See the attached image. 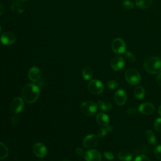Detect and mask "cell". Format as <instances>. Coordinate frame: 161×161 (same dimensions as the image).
Instances as JSON below:
<instances>
[{"label": "cell", "mask_w": 161, "mask_h": 161, "mask_svg": "<svg viewBox=\"0 0 161 161\" xmlns=\"http://www.w3.org/2000/svg\"><path fill=\"white\" fill-rule=\"evenodd\" d=\"M84 157L86 161H101L102 157L99 151L95 149H89L87 150Z\"/></svg>", "instance_id": "cell-10"}, {"label": "cell", "mask_w": 161, "mask_h": 161, "mask_svg": "<svg viewBox=\"0 0 161 161\" xmlns=\"http://www.w3.org/2000/svg\"><path fill=\"white\" fill-rule=\"evenodd\" d=\"M156 80H157V82L158 84V85H160L161 86V72L157 74Z\"/></svg>", "instance_id": "cell-36"}, {"label": "cell", "mask_w": 161, "mask_h": 161, "mask_svg": "<svg viewBox=\"0 0 161 161\" xmlns=\"http://www.w3.org/2000/svg\"><path fill=\"white\" fill-rule=\"evenodd\" d=\"M154 153L156 158L158 160L161 161V145H158L155 147L154 150Z\"/></svg>", "instance_id": "cell-29"}, {"label": "cell", "mask_w": 161, "mask_h": 161, "mask_svg": "<svg viewBox=\"0 0 161 161\" xmlns=\"http://www.w3.org/2000/svg\"><path fill=\"white\" fill-rule=\"evenodd\" d=\"M87 87L89 91L94 94H100L104 91V89L103 83L97 79H93L91 80L88 83Z\"/></svg>", "instance_id": "cell-6"}, {"label": "cell", "mask_w": 161, "mask_h": 161, "mask_svg": "<svg viewBox=\"0 0 161 161\" xmlns=\"http://www.w3.org/2000/svg\"><path fill=\"white\" fill-rule=\"evenodd\" d=\"M160 58H161V57H160Z\"/></svg>", "instance_id": "cell-41"}, {"label": "cell", "mask_w": 161, "mask_h": 161, "mask_svg": "<svg viewBox=\"0 0 161 161\" xmlns=\"http://www.w3.org/2000/svg\"><path fill=\"white\" fill-rule=\"evenodd\" d=\"M121 6L126 10H131L134 8V4L130 0H124L121 3Z\"/></svg>", "instance_id": "cell-26"}, {"label": "cell", "mask_w": 161, "mask_h": 161, "mask_svg": "<svg viewBox=\"0 0 161 161\" xmlns=\"http://www.w3.org/2000/svg\"><path fill=\"white\" fill-rule=\"evenodd\" d=\"M63 161H69V160H63Z\"/></svg>", "instance_id": "cell-40"}, {"label": "cell", "mask_w": 161, "mask_h": 161, "mask_svg": "<svg viewBox=\"0 0 161 161\" xmlns=\"http://www.w3.org/2000/svg\"><path fill=\"white\" fill-rule=\"evenodd\" d=\"M4 7H3V4L0 3V16L4 13Z\"/></svg>", "instance_id": "cell-37"}, {"label": "cell", "mask_w": 161, "mask_h": 161, "mask_svg": "<svg viewBox=\"0 0 161 161\" xmlns=\"http://www.w3.org/2000/svg\"><path fill=\"white\" fill-rule=\"evenodd\" d=\"M150 152V147L148 145L143 144L140 146L139 147H138L137 148H136L135 150L134 151V153L136 155H147L149 154Z\"/></svg>", "instance_id": "cell-18"}, {"label": "cell", "mask_w": 161, "mask_h": 161, "mask_svg": "<svg viewBox=\"0 0 161 161\" xmlns=\"http://www.w3.org/2000/svg\"><path fill=\"white\" fill-rule=\"evenodd\" d=\"M138 111L143 114L149 115L154 112L155 106L152 103H144L139 106Z\"/></svg>", "instance_id": "cell-15"}, {"label": "cell", "mask_w": 161, "mask_h": 161, "mask_svg": "<svg viewBox=\"0 0 161 161\" xmlns=\"http://www.w3.org/2000/svg\"><path fill=\"white\" fill-rule=\"evenodd\" d=\"M106 86L109 89H115L118 87V83L115 80H111L106 83Z\"/></svg>", "instance_id": "cell-28"}, {"label": "cell", "mask_w": 161, "mask_h": 161, "mask_svg": "<svg viewBox=\"0 0 161 161\" xmlns=\"http://www.w3.org/2000/svg\"><path fill=\"white\" fill-rule=\"evenodd\" d=\"M99 137L94 134H89L86 136L82 141L83 146L86 148H92L95 147L99 142Z\"/></svg>", "instance_id": "cell-8"}, {"label": "cell", "mask_w": 161, "mask_h": 161, "mask_svg": "<svg viewBox=\"0 0 161 161\" xmlns=\"http://www.w3.org/2000/svg\"><path fill=\"white\" fill-rule=\"evenodd\" d=\"M158 113L161 116V105L159 106V108H158Z\"/></svg>", "instance_id": "cell-38"}, {"label": "cell", "mask_w": 161, "mask_h": 161, "mask_svg": "<svg viewBox=\"0 0 161 161\" xmlns=\"http://www.w3.org/2000/svg\"><path fill=\"white\" fill-rule=\"evenodd\" d=\"M145 136H146V138L149 143H150L152 145H155L156 143V142H157L156 137L152 131H151L150 130H147L145 131Z\"/></svg>", "instance_id": "cell-25"}, {"label": "cell", "mask_w": 161, "mask_h": 161, "mask_svg": "<svg viewBox=\"0 0 161 161\" xmlns=\"http://www.w3.org/2000/svg\"><path fill=\"white\" fill-rule=\"evenodd\" d=\"M126 113L129 115H134L136 113V109L135 107H130L127 109Z\"/></svg>", "instance_id": "cell-33"}, {"label": "cell", "mask_w": 161, "mask_h": 161, "mask_svg": "<svg viewBox=\"0 0 161 161\" xmlns=\"http://www.w3.org/2000/svg\"><path fill=\"white\" fill-rule=\"evenodd\" d=\"M21 93L23 99L26 103L32 104L37 101L40 92L38 86L33 83H30L24 86Z\"/></svg>", "instance_id": "cell-1"}, {"label": "cell", "mask_w": 161, "mask_h": 161, "mask_svg": "<svg viewBox=\"0 0 161 161\" xmlns=\"http://www.w3.org/2000/svg\"><path fill=\"white\" fill-rule=\"evenodd\" d=\"M143 67L150 74H158L161 72V58L155 56L149 57L145 60Z\"/></svg>", "instance_id": "cell-2"}, {"label": "cell", "mask_w": 161, "mask_h": 161, "mask_svg": "<svg viewBox=\"0 0 161 161\" xmlns=\"http://www.w3.org/2000/svg\"><path fill=\"white\" fill-rule=\"evenodd\" d=\"M133 161H150V160L147 155H137Z\"/></svg>", "instance_id": "cell-31"}, {"label": "cell", "mask_w": 161, "mask_h": 161, "mask_svg": "<svg viewBox=\"0 0 161 161\" xmlns=\"http://www.w3.org/2000/svg\"><path fill=\"white\" fill-rule=\"evenodd\" d=\"M24 100L19 97H14L10 103V109L14 114H18L23 109Z\"/></svg>", "instance_id": "cell-7"}, {"label": "cell", "mask_w": 161, "mask_h": 161, "mask_svg": "<svg viewBox=\"0 0 161 161\" xmlns=\"http://www.w3.org/2000/svg\"><path fill=\"white\" fill-rule=\"evenodd\" d=\"M0 40L4 45H10L14 43L16 40V36L11 31H5L1 34Z\"/></svg>", "instance_id": "cell-11"}, {"label": "cell", "mask_w": 161, "mask_h": 161, "mask_svg": "<svg viewBox=\"0 0 161 161\" xmlns=\"http://www.w3.org/2000/svg\"><path fill=\"white\" fill-rule=\"evenodd\" d=\"M96 121L101 126H106L109 125V118L104 113H99L96 116Z\"/></svg>", "instance_id": "cell-16"}, {"label": "cell", "mask_w": 161, "mask_h": 161, "mask_svg": "<svg viewBox=\"0 0 161 161\" xmlns=\"http://www.w3.org/2000/svg\"><path fill=\"white\" fill-rule=\"evenodd\" d=\"M133 93L135 97L138 100L142 99L145 96V91L144 88L141 86L136 87L134 89Z\"/></svg>", "instance_id": "cell-19"}, {"label": "cell", "mask_w": 161, "mask_h": 161, "mask_svg": "<svg viewBox=\"0 0 161 161\" xmlns=\"http://www.w3.org/2000/svg\"><path fill=\"white\" fill-rule=\"evenodd\" d=\"M110 65L114 71H118L122 69L124 67L125 60L123 57L120 56H116L111 59Z\"/></svg>", "instance_id": "cell-13"}, {"label": "cell", "mask_w": 161, "mask_h": 161, "mask_svg": "<svg viewBox=\"0 0 161 161\" xmlns=\"http://www.w3.org/2000/svg\"><path fill=\"white\" fill-rule=\"evenodd\" d=\"M117 157L119 160L121 161H131L133 155L131 152L128 150H121L117 154Z\"/></svg>", "instance_id": "cell-17"}, {"label": "cell", "mask_w": 161, "mask_h": 161, "mask_svg": "<svg viewBox=\"0 0 161 161\" xmlns=\"http://www.w3.org/2000/svg\"><path fill=\"white\" fill-rule=\"evenodd\" d=\"M80 109L84 114L92 116L97 111L98 105L92 101H86L80 104Z\"/></svg>", "instance_id": "cell-3"}, {"label": "cell", "mask_w": 161, "mask_h": 161, "mask_svg": "<svg viewBox=\"0 0 161 161\" xmlns=\"http://www.w3.org/2000/svg\"><path fill=\"white\" fill-rule=\"evenodd\" d=\"M104 156L105 158L107 159L108 160H113L114 157V155L111 152H108V151L104 152Z\"/></svg>", "instance_id": "cell-32"}, {"label": "cell", "mask_w": 161, "mask_h": 161, "mask_svg": "<svg viewBox=\"0 0 161 161\" xmlns=\"http://www.w3.org/2000/svg\"><path fill=\"white\" fill-rule=\"evenodd\" d=\"M152 3V0H135V4L136 6L142 9L149 8Z\"/></svg>", "instance_id": "cell-20"}, {"label": "cell", "mask_w": 161, "mask_h": 161, "mask_svg": "<svg viewBox=\"0 0 161 161\" xmlns=\"http://www.w3.org/2000/svg\"><path fill=\"white\" fill-rule=\"evenodd\" d=\"M125 58L129 62H133L136 60V57L135 55L131 52H125Z\"/></svg>", "instance_id": "cell-27"}, {"label": "cell", "mask_w": 161, "mask_h": 161, "mask_svg": "<svg viewBox=\"0 0 161 161\" xmlns=\"http://www.w3.org/2000/svg\"><path fill=\"white\" fill-rule=\"evenodd\" d=\"M28 75L30 80L32 82L38 81L42 76V73L40 69L36 66L31 67L28 72Z\"/></svg>", "instance_id": "cell-14"}, {"label": "cell", "mask_w": 161, "mask_h": 161, "mask_svg": "<svg viewBox=\"0 0 161 161\" xmlns=\"http://www.w3.org/2000/svg\"><path fill=\"white\" fill-rule=\"evenodd\" d=\"M11 123H12V125L13 126H15L18 125V118L16 116V115H13L12 117H11Z\"/></svg>", "instance_id": "cell-34"}, {"label": "cell", "mask_w": 161, "mask_h": 161, "mask_svg": "<svg viewBox=\"0 0 161 161\" xmlns=\"http://www.w3.org/2000/svg\"><path fill=\"white\" fill-rule=\"evenodd\" d=\"M9 154V150L7 146L2 143L0 142V160H3L6 158Z\"/></svg>", "instance_id": "cell-24"}, {"label": "cell", "mask_w": 161, "mask_h": 161, "mask_svg": "<svg viewBox=\"0 0 161 161\" xmlns=\"http://www.w3.org/2000/svg\"><path fill=\"white\" fill-rule=\"evenodd\" d=\"M75 153L79 156H82L84 154V151L82 148H75Z\"/></svg>", "instance_id": "cell-35"}, {"label": "cell", "mask_w": 161, "mask_h": 161, "mask_svg": "<svg viewBox=\"0 0 161 161\" xmlns=\"http://www.w3.org/2000/svg\"><path fill=\"white\" fill-rule=\"evenodd\" d=\"M92 75H93V72L91 67H86L83 69L82 71V75L84 80H90L92 78Z\"/></svg>", "instance_id": "cell-23"}, {"label": "cell", "mask_w": 161, "mask_h": 161, "mask_svg": "<svg viewBox=\"0 0 161 161\" xmlns=\"http://www.w3.org/2000/svg\"><path fill=\"white\" fill-rule=\"evenodd\" d=\"M1 31V25H0V32Z\"/></svg>", "instance_id": "cell-39"}, {"label": "cell", "mask_w": 161, "mask_h": 161, "mask_svg": "<svg viewBox=\"0 0 161 161\" xmlns=\"http://www.w3.org/2000/svg\"><path fill=\"white\" fill-rule=\"evenodd\" d=\"M97 103L101 109L104 111H109L112 109L111 103L108 101L99 100Z\"/></svg>", "instance_id": "cell-22"}, {"label": "cell", "mask_w": 161, "mask_h": 161, "mask_svg": "<svg viewBox=\"0 0 161 161\" xmlns=\"http://www.w3.org/2000/svg\"><path fill=\"white\" fill-rule=\"evenodd\" d=\"M111 47L112 50L117 54L124 53L126 49V43L120 38H114L111 42Z\"/></svg>", "instance_id": "cell-5"}, {"label": "cell", "mask_w": 161, "mask_h": 161, "mask_svg": "<svg viewBox=\"0 0 161 161\" xmlns=\"http://www.w3.org/2000/svg\"><path fill=\"white\" fill-rule=\"evenodd\" d=\"M32 150L33 154L38 158L45 157L47 153V150L45 145L41 142L35 143L33 146Z\"/></svg>", "instance_id": "cell-9"}, {"label": "cell", "mask_w": 161, "mask_h": 161, "mask_svg": "<svg viewBox=\"0 0 161 161\" xmlns=\"http://www.w3.org/2000/svg\"><path fill=\"white\" fill-rule=\"evenodd\" d=\"M125 78L128 84L131 85H136L140 81L141 75L136 69L130 68L126 70L125 73Z\"/></svg>", "instance_id": "cell-4"}, {"label": "cell", "mask_w": 161, "mask_h": 161, "mask_svg": "<svg viewBox=\"0 0 161 161\" xmlns=\"http://www.w3.org/2000/svg\"><path fill=\"white\" fill-rule=\"evenodd\" d=\"M154 128L159 132H161V118H158L154 121Z\"/></svg>", "instance_id": "cell-30"}, {"label": "cell", "mask_w": 161, "mask_h": 161, "mask_svg": "<svg viewBox=\"0 0 161 161\" xmlns=\"http://www.w3.org/2000/svg\"><path fill=\"white\" fill-rule=\"evenodd\" d=\"M114 101L119 106H123L127 100V94L123 89H118L116 91L114 96Z\"/></svg>", "instance_id": "cell-12"}, {"label": "cell", "mask_w": 161, "mask_h": 161, "mask_svg": "<svg viewBox=\"0 0 161 161\" xmlns=\"http://www.w3.org/2000/svg\"><path fill=\"white\" fill-rule=\"evenodd\" d=\"M113 131V127L111 126H103L97 132V136L99 138H103L109 132H111Z\"/></svg>", "instance_id": "cell-21"}]
</instances>
